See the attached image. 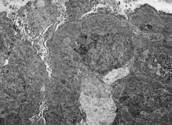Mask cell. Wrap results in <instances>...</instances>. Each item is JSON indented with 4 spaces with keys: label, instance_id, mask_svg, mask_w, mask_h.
<instances>
[{
    "label": "cell",
    "instance_id": "1",
    "mask_svg": "<svg viewBox=\"0 0 172 125\" xmlns=\"http://www.w3.org/2000/svg\"><path fill=\"white\" fill-rule=\"evenodd\" d=\"M80 102L89 125L109 123L114 118L115 110L113 103L106 99L92 97L82 94Z\"/></svg>",
    "mask_w": 172,
    "mask_h": 125
},
{
    "label": "cell",
    "instance_id": "2",
    "mask_svg": "<svg viewBox=\"0 0 172 125\" xmlns=\"http://www.w3.org/2000/svg\"><path fill=\"white\" fill-rule=\"evenodd\" d=\"M66 2L67 14L69 19L72 18H79L86 13L90 11L93 6L99 3H103L100 0H70Z\"/></svg>",
    "mask_w": 172,
    "mask_h": 125
}]
</instances>
